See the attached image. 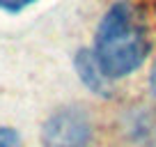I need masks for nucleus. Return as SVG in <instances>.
<instances>
[{
  "mask_svg": "<svg viewBox=\"0 0 156 147\" xmlns=\"http://www.w3.org/2000/svg\"><path fill=\"white\" fill-rule=\"evenodd\" d=\"M37 0H0V9L9 12V14H16V12H23L25 7L34 5Z\"/></svg>",
  "mask_w": 156,
  "mask_h": 147,
  "instance_id": "39448f33",
  "label": "nucleus"
},
{
  "mask_svg": "<svg viewBox=\"0 0 156 147\" xmlns=\"http://www.w3.org/2000/svg\"><path fill=\"white\" fill-rule=\"evenodd\" d=\"M149 85H151V92L156 94V62L151 67V74H149Z\"/></svg>",
  "mask_w": 156,
  "mask_h": 147,
  "instance_id": "423d86ee",
  "label": "nucleus"
},
{
  "mask_svg": "<svg viewBox=\"0 0 156 147\" xmlns=\"http://www.w3.org/2000/svg\"><path fill=\"white\" fill-rule=\"evenodd\" d=\"M149 46V32L140 9L131 0H119L99 21L92 53L110 78H122L147 60Z\"/></svg>",
  "mask_w": 156,
  "mask_h": 147,
  "instance_id": "f257e3e1",
  "label": "nucleus"
},
{
  "mask_svg": "<svg viewBox=\"0 0 156 147\" xmlns=\"http://www.w3.org/2000/svg\"><path fill=\"white\" fill-rule=\"evenodd\" d=\"M154 12H156V0H154Z\"/></svg>",
  "mask_w": 156,
  "mask_h": 147,
  "instance_id": "0eeeda50",
  "label": "nucleus"
},
{
  "mask_svg": "<svg viewBox=\"0 0 156 147\" xmlns=\"http://www.w3.org/2000/svg\"><path fill=\"white\" fill-rule=\"evenodd\" d=\"M92 124L90 117L78 108L58 110L41 129L44 147H90Z\"/></svg>",
  "mask_w": 156,
  "mask_h": 147,
  "instance_id": "f03ea898",
  "label": "nucleus"
},
{
  "mask_svg": "<svg viewBox=\"0 0 156 147\" xmlns=\"http://www.w3.org/2000/svg\"><path fill=\"white\" fill-rule=\"evenodd\" d=\"M0 147H23V142H21L19 133H16L14 129L2 127L0 129Z\"/></svg>",
  "mask_w": 156,
  "mask_h": 147,
  "instance_id": "20e7f679",
  "label": "nucleus"
},
{
  "mask_svg": "<svg viewBox=\"0 0 156 147\" xmlns=\"http://www.w3.org/2000/svg\"><path fill=\"white\" fill-rule=\"evenodd\" d=\"M76 71H78V78L94 94H103V97L110 94V76L103 71V67L99 64L97 55L92 51L83 48L76 53Z\"/></svg>",
  "mask_w": 156,
  "mask_h": 147,
  "instance_id": "7ed1b4c3",
  "label": "nucleus"
}]
</instances>
